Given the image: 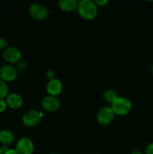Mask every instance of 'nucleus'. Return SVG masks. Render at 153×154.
<instances>
[{"label":"nucleus","instance_id":"11","mask_svg":"<svg viewBox=\"0 0 153 154\" xmlns=\"http://www.w3.org/2000/svg\"><path fill=\"white\" fill-rule=\"evenodd\" d=\"M8 106L12 109H18L21 108L23 104V99L20 94L16 93H12L8 95L5 99Z\"/></svg>","mask_w":153,"mask_h":154},{"label":"nucleus","instance_id":"18","mask_svg":"<svg viewBox=\"0 0 153 154\" xmlns=\"http://www.w3.org/2000/svg\"><path fill=\"white\" fill-rule=\"evenodd\" d=\"M45 75H46V77L47 78L48 80H52L53 79V78H55V72L52 70H51V69L46 70Z\"/></svg>","mask_w":153,"mask_h":154},{"label":"nucleus","instance_id":"10","mask_svg":"<svg viewBox=\"0 0 153 154\" xmlns=\"http://www.w3.org/2000/svg\"><path fill=\"white\" fill-rule=\"evenodd\" d=\"M63 89V85L62 81L58 78H53L49 80L46 86V90L48 95L52 96H57L62 93Z\"/></svg>","mask_w":153,"mask_h":154},{"label":"nucleus","instance_id":"19","mask_svg":"<svg viewBox=\"0 0 153 154\" xmlns=\"http://www.w3.org/2000/svg\"><path fill=\"white\" fill-rule=\"evenodd\" d=\"M145 154H153V142L147 144L145 148Z\"/></svg>","mask_w":153,"mask_h":154},{"label":"nucleus","instance_id":"17","mask_svg":"<svg viewBox=\"0 0 153 154\" xmlns=\"http://www.w3.org/2000/svg\"><path fill=\"white\" fill-rule=\"evenodd\" d=\"M8 105L6 101L4 99H0V113L4 112L7 108Z\"/></svg>","mask_w":153,"mask_h":154},{"label":"nucleus","instance_id":"13","mask_svg":"<svg viewBox=\"0 0 153 154\" xmlns=\"http://www.w3.org/2000/svg\"><path fill=\"white\" fill-rule=\"evenodd\" d=\"M14 141V135L8 129H2L0 131V143L4 146L12 144Z\"/></svg>","mask_w":153,"mask_h":154},{"label":"nucleus","instance_id":"21","mask_svg":"<svg viewBox=\"0 0 153 154\" xmlns=\"http://www.w3.org/2000/svg\"><path fill=\"white\" fill-rule=\"evenodd\" d=\"M8 48V42L4 38H0V49L3 50L4 51V49Z\"/></svg>","mask_w":153,"mask_h":154},{"label":"nucleus","instance_id":"20","mask_svg":"<svg viewBox=\"0 0 153 154\" xmlns=\"http://www.w3.org/2000/svg\"><path fill=\"white\" fill-rule=\"evenodd\" d=\"M94 2L97 5V6H100V7L106 6L109 3L108 0H94Z\"/></svg>","mask_w":153,"mask_h":154},{"label":"nucleus","instance_id":"15","mask_svg":"<svg viewBox=\"0 0 153 154\" xmlns=\"http://www.w3.org/2000/svg\"><path fill=\"white\" fill-rule=\"evenodd\" d=\"M8 95V87L6 82L0 79V99H4Z\"/></svg>","mask_w":153,"mask_h":154},{"label":"nucleus","instance_id":"8","mask_svg":"<svg viewBox=\"0 0 153 154\" xmlns=\"http://www.w3.org/2000/svg\"><path fill=\"white\" fill-rule=\"evenodd\" d=\"M42 108L49 112L57 111L60 107V100L57 96L47 95L42 99L40 102Z\"/></svg>","mask_w":153,"mask_h":154},{"label":"nucleus","instance_id":"7","mask_svg":"<svg viewBox=\"0 0 153 154\" xmlns=\"http://www.w3.org/2000/svg\"><path fill=\"white\" fill-rule=\"evenodd\" d=\"M2 57L7 63H17L22 58V53L15 47H8L3 51Z\"/></svg>","mask_w":153,"mask_h":154},{"label":"nucleus","instance_id":"12","mask_svg":"<svg viewBox=\"0 0 153 154\" xmlns=\"http://www.w3.org/2000/svg\"><path fill=\"white\" fill-rule=\"evenodd\" d=\"M77 3L78 2L76 0H59L58 2V6L63 11L70 12L76 9Z\"/></svg>","mask_w":153,"mask_h":154},{"label":"nucleus","instance_id":"25","mask_svg":"<svg viewBox=\"0 0 153 154\" xmlns=\"http://www.w3.org/2000/svg\"><path fill=\"white\" fill-rule=\"evenodd\" d=\"M150 72H151L152 75H153V65L151 66V68H150Z\"/></svg>","mask_w":153,"mask_h":154},{"label":"nucleus","instance_id":"24","mask_svg":"<svg viewBox=\"0 0 153 154\" xmlns=\"http://www.w3.org/2000/svg\"><path fill=\"white\" fill-rule=\"evenodd\" d=\"M131 154H142V152L140 151V150H134V151H132Z\"/></svg>","mask_w":153,"mask_h":154},{"label":"nucleus","instance_id":"6","mask_svg":"<svg viewBox=\"0 0 153 154\" xmlns=\"http://www.w3.org/2000/svg\"><path fill=\"white\" fill-rule=\"evenodd\" d=\"M40 113L37 110L31 109L24 113L22 117V121L25 126L28 127H34L40 123Z\"/></svg>","mask_w":153,"mask_h":154},{"label":"nucleus","instance_id":"16","mask_svg":"<svg viewBox=\"0 0 153 154\" xmlns=\"http://www.w3.org/2000/svg\"><path fill=\"white\" fill-rule=\"evenodd\" d=\"M27 68V64L26 62L24 61H20L16 63V69L17 70V72H23Z\"/></svg>","mask_w":153,"mask_h":154},{"label":"nucleus","instance_id":"3","mask_svg":"<svg viewBox=\"0 0 153 154\" xmlns=\"http://www.w3.org/2000/svg\"><path fill=\"white\" fill-rule=\"evenodd\" d=\"M28 14L34 20H43L48 17V9L44 5L38 2H34L30 5L28 7Z\"/></svg>","mask_w":153,"mask_h":154},{"label":"nucleus","instance_id":"22","mask_svg":"<svg viewBox=\"0 0 153 154\" xmlns=\"http://www.w3.org/2000/svg\"><path fill=\"white\" fill-rule=\"evenodd\" d=\"M8 147H7V146H2V147H0V154H6L7 153L8 150Z\"/></svg>","mask_w":153,"mask_h":154},{"label":"nucleus","instance_id":"9","mask_svg":"<svg viewBox=\"0 0 153 154\" xmlns=\"http://www.w3.org/2000/svg\"><path fill=\"white\" fill-rule=\"evenodd\" d=\"M18 75L16 67L10 65H4L0 67V79L4 82L14 81Z\"/></svg>","mask_w":153,"mask_h":154},{"label":"nucleus","instance_id":"5","mask_svg":"<svg viewBox=\"0 0 153 154\" xmlns=\"http://www.w3.org/2000/svg\"><path fill=\"white\" fill-rule=\"evenodd\" d=\"M34 148V143L29 138L22 137L16 142L15 150L17 154H32Z\"/></svg>","mask_w":153,"mask_h":154},{"label":"nucleus","instance_id":"14","mask_svg":"<svg viewBox=\"0 0 153 154\" xmlns=\"http://www.w3.org/2000/svg\"><path fill=\"white\" fill-rule=\"evenodd\" d=\"M118 97V96L116 92L112 89L106 90L103 93V99L108 103L112 104Z\"/></svg>","mask_w":153,"mask_h":154},{"label":"nucleus","instance_id":"2","mask_svg":"<svg viewBox=\"0 0 153 154\" xmlns=\"http://www.w3.org/2000/svg\"><path fill=\"white\" fill-rule=\"evenodd\" d=\"M111 108L115 114L118 116H125L130 111L132 108L131 102L126 97L118 96L112 104Z\"/></svg>","mask_w":153,"mask_h":154},{"label":"nucleus","instance_id":"4","mask_svg":"<svg viewBox=\"0 0 153 154\" xmlns=\"http://www.w3.org/2000/svg\"><path fill=\"white\" fill-rule=\"evenodd\" d=\"M115 114L112 111L110 107L104 106L98 110L96 115L98 123L101 126H107L110 125L113 120Z\"/></svg>","mask_w":153,"mask_h":154},{"label":"nucleus","instance_id":"26","mask_svg":"<svg viewBox=\"0 0 153 154\" xmlns=\"http://www.w3.org/2000/svg\"><path fill=\"white\" fill-rule=\"evenodd\" d=\"M50 154H58V153H50Z\"/></svg>","mask_w":153,"mask_h":154},{"label":"nucleus","instance_id":"1","mask_svg":"<svg viewBox=\"0 0 153 154\" xmlns=\"http://www.w3.org/2000/svg\"><path fill=\"white\" fill-rule=\"evenodd\" d=\"M76 9L81 17L86 20H93L98 14V6L92 0H80Z\"/></svg>","mask_w":153,"mask_h":154},{"label":"nucleus","instance_id":"23","mask_svg":"<svg viewBox=\"0 0 153 154\" xmlns=\"http://www.w3.org/2000/svg\"><path fill=\"white\" fill-rule=\"evenodd\" d=\"M6 154H17L16 153V150H15V149H8V150L7 153Z\"/></svg>","mask_w":153,"mask_h":154}]
</instances>
